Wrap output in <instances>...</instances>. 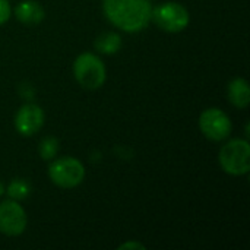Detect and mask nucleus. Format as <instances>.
<instances>
[{
  "instance_id": "11",
  "label": "nucleus",
  "mask_w": 250,
  "mask_h": 250,
  "mask_svg": "<svg viewBox=\"0 0 250 250\" xmlns=\"http://www.w3.org/2000/svg\"><path fill=\"white\" fill-rule=\"evenodd\" d=\"M94 47L101 54H116L122 48V37L117 32H104L97 37Z\"/></svg>"
},
{
  "instance_id": "6",
  "label": "nucleus",
  "mask_w": 250,
  "mask_h": 250,
  "mask_svg": "<svg viewBox=\"0 0 250 250\" xmlns=\"http://www.w3.org/2000/svg\"><path fill=\"white\" fill-rule=\"evenodd\" d=\"M199 129L205 138L214 142L226 141L231 133V120L221 108H207L199 116Z\"/></svg>"
},
{
  "instance_id": "8",
  "label": "nucleus",
  "mask_w": 250,
  "mask_h": 250,
  "mask_svg": "<svg viewBox=\"0 0 250 250\" xmlns=\"http://www.w3.org/2000/svg\"><path fill=\"white\" fill-rule=\"evenodd\" d=\"M45 116L40 105L23 104L15 114V129L22 136H34L44 125Z\"/></svg>"
},
{
  "instance_id": "13",
  "label": "nucleus",
  "mask_w": 250,
  "mask_h": 250,
  "mask_svg": "<svg viewBox=\"0 0 250 250\" xmlns=\"http://www.w3.org/2000/svg\"><path fill=\"white\" fill-rule=\"evenodd\" d=\"M57 152H59V141L53 136L44 138L38 145V154L42 160L51 161L56 158Z\"/></svg>"
},
{
  "instance_id": "3",
  "label": "nucleus",
  "mask_w": 250,
  "mask_h": 250,
  "mask_svg": "<svg viewBox=\"0 0 250 250\" xmlns=\"http://www.w3.org/2000/svg\"><path fill=\"white\" fill-rule=\"evenodd\" d=\"M220 166L231 176H243L250 171V145L248 139H231L220 149Z\"/></svg>"
},
{
  "instance_id": "16",
  "label": "nucleus",
  "mask_w": 250,
  "mask_h": 250,
  "mask_svg": "<svg viewBox=\"0 0 250 250\" xmlns=\"http://www.w3.org/2000/svg\"><path fill=\"white\" fill-rule=\"evenodd\" d=\"M4 192H6V189H4V185H3V183L0 182V198H1L3 195H4Z\"/></svg>"
},
{
  "instance_id": "14",
  "label": "nucleus",
  "mask_w": 250,
  "mask_h": 250,
  "mask_svg": "<svg viewBox=\"0 0 250 250\" xmlns=\"http://www.w3.org/2000/svg\"><path fill=\"white\" fill-rule=\"evenodd\" d=\"M10 13H12V9H10L9 0H0V25L9 21Z\"/></svg>"
},
{
  "instance_id": "1",
  "label": "nucleus",
  "mask_w": 250,
  "mask_h": 250,
  "mask_svg": "<svg viewBox=\"0 0 250 250\" xmlns=\"http://www.w3.org/2000/svg\"><path fill=\"white\" fill-rule=\"evenodd\" d=\"M105 18L125 32H139L151 22L149 0H103Z\"/></svg>"
},
{
  "instance_id": "5",
  "label": "nucleus",
  "mask_w": 250,
  "mask_h": 250,
  "mask_svg": "<svg viewBox=\"0 0 250 250\" xmlns=\"http://www.w3.org/2000/svg\"><path fill=\"white\" fill-rule=\"evenodd\" d=\"M151 21L166 32H182L190 22L189 10L177 1H166L152 7Z\"/></svg>"
},
{
  "instance_id": "10",
  "label": "nucleus",
  "mask_w": 250,
  "mask_h": 250,
  "mask_svg": "<svg viewBox=\"0 0 250 250\" xmlns=\"http://www.w3.org/2000/svg\"><path fill=\"white\" fill-rule=\"evenodd\" d=\"M227 97L237 108H248L250 104V88L246 79L234 78L227 86Z\"/></svg>"
},
{
  "instance_id": "2",
  "label": "nucleus",
  "mask_w": 250,
  "mask_h": 250,
  "mask_svg": "<svg viewBox=\"0 0 250 250\" xmlns=\"http://www.w3.org/2000/svg\"><path fill=\"white\" fill-rule=\"evenodd\" d=\"M73 75L78 83L89 91L101 88L107 78L103 60L94 53H82L75 59Z\"/></svg>"
},
{
  "instance_id": "12",
  "label": "nucleus",
  "mask_w": 250,
  "mask_h": 250,
  "mask_svg": "<svg viewBox=\"0 0 250 250\" xmlns=\"http://www.w3.org/2000/svg\"><path fill=\"white\" fill-rule=\"evenodd\" d=\"M6 193L13 201H18V202L19 201H23L31 193V185L25 179H13L9 183V186L6 188Z\"/></svg>"
},
{
  "instance_id": "15",
  "label": "nucleus",
  "mask_w": 250,
  "mask_h": 250,
  "mask_svg": "<svg viewBox=\"0 0 250 250\" xmlns=\"http://www.w3.org/2000/svg\"><path fill=\"white\" fill-rule=\"evenodd\" d=\"M120 250H126V249H138V250H144L145 249V245L139 243V242H126L123 245L119 246Z\"/></svg>"
},
{
  "instance_id": "4",
  "label": "nucleus",
  "mask_w": 250,
  "mask_h": 250,
  "mask_svg": "<svg viewBox=\"0 0 250 250\" xmlns=\"http://www.w3.org/2000/svg\"><path fill=\"white\" fill-rule=\"evenodd\" d=\"M48 179L62 189H73L85 179L83 164L73 157H62L51 160L48 166Z\"/></svg>"
},
{
  "instance_id": "9",
  "label": "nucleus",
  "mask_w": 250,
  "mask_h": 250,
  "mask_svg": "<svg viewBox=\"0 0 250 250\" xmlns=\"http://www.w3.org/2000/svg\"><path fill=\"white\" fill-rule=\"evenodd\" d=\"M15 16L22 23L35 25V23H40L44 19L45 12H44L42 6L38 1H35V0H23L15 7Z\"/></svg>"
},
{
  "instance_id": "7",
  "label": "nucleus",
  "mask_w": 250,
  "mask_h": 250,
  "mask_svg": "<svg viewBox=\"0 0 250 250\" xmlns=\"http://www.w3.org/2000/svg\"><path fill=\"white\" fill-rule=\"evenodd\" d=\"M26 224V212L18 201L9 199L0 202V233L9 237H16L25 231Z\"/></svg>"
}]
</instances>
